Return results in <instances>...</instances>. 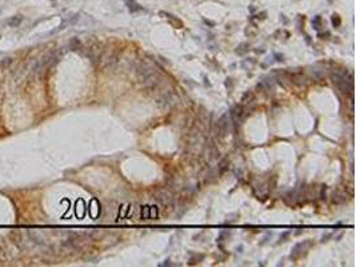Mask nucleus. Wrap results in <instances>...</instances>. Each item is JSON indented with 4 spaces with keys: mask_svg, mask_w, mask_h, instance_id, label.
Masks as SVG:
<instances>
[{
    "mask_svg": "<svg viewBox=\"0 0 356 267\" xmlns=\"http://www.w3.org/2000/svg\"><path fill=\"white\" fill-rule=\"evenodd\" d=\"M287 236H288V233H285V234H283V235H281V236H280V242H284V239H285V238H287Z\"/></svg>",
    "mask_w": 356,
    "mask_h": 267,
    "instance_id": "nucleus-8",
    "label": "nucleus"
},
{
    "mask_svg": "<svg viewBox=\"0 0 356 267\" xmlns=\"http://www.w3.org/2000/svg\"><path fill=\"white\" fill-rule=\"evenodd\" d=\"M332 23H334L335 27H339V25H340V18H339L337 15H334L332 16Z\"/></svg>",
    "mask_w": 356,
    "mask_h": 267,
    "instance_id": "nucleus-5",
    "label": "nucleus"
},
{
    "mask_svg": "<svg viewBox=\"0 0 356 267\" xmlns=\"http://www.w3.org/2000/svg\"><path fill=\"white\" fill-rule=\"evenodd\" d=\"M320 20H322V19H320V16H316L315 19L312 20V24L315 25V28H316V29L320 28V27H319V24H320Z\"/></svg>",
    "mask_w": 356,
    "mask_h": 267,
    "instance_id": "nucleus-6",
    "label": "nucleus"
},
{
    "mask_svg": "<svg viewBox=\"0 0 356 267\" xmlns=\"http://www.w3.org/2000/svg\"><path fill=\"white\" fill-rule=\"evenodd\" d=\"M332 82L337 87V90L344 95L352 97L353 95V82L352 75L348 74L347 69H334L331 74Z\"/></svg>",
    "mask_w": 356,
    "mask_h": 267,
    "instance_id": "nucleus-1",
    "label": "nucleus"
},
{
    "mask_svg": "<svg viewBox=\"0 0 356 267\" xmlns=\"http://www.w3.org/2000/svg\"><path fill=\"white\" fill-rule=\"evenodd\" d=\"M158 200L160 202L161 204H165V206H167V204H170L173 199H172V195H171V194L163 191V192H160V194L158 195Z\"/></svg>",
    "mask_w": 356,
    "mask_h": 267,
    "instance_id": "nucleus-3",
    "label": "nucleus"
},
{
    "mask_svg": "<svg viewBox=\"0 0 356 267\" xmlns=\"http://www.w3.org/2000/svg\"><path fill=\"white\" fill-rule=\"evenodd\" d=\"M127 4H128V8L129 11H132V12H136V11H140L142 10V7H139L138 4L133 1V0H127Z\"/></svg>",
    "mask_w": 356,
    "mask_h": 267,
    "instance_id": "nucleus-4",
    "label": "nucleus"
},
{
    "mask_svg": "<svg viewBox=\"0 0 356 267\" xmlns=\"http://www.w3.org/2000/svg\"><path fill=\"white\" fill-rule=\"evenodd\" d=\"M231 123L232 122L228 119V115H223V116L218 120V123H216V132H218V135L220 136V138H224V136L227 135Z\"/></svg>",
    "mask_w": 356,
    "mask_h": 267,
    "instance_id": "nucleus-2",
    "label": "nucleus"
},
{
    "mask_svg": "<svg viewBox=\"0 0 356 267\" xmlns=\"http://www.w3.org/2000/svg\"><path fill=\"white\" fill-rule=\"evenodd\" d=\"M20 22H22V18H19V16H17V18H15V19L12 20V22L10 20V24H11V25H17Z\"/></svg>",
    "mask_w": 356,
    "mask_h": 267,
    "instance_id": "nucleus-7",
    "label": "nucleus"
}]
</instances>
